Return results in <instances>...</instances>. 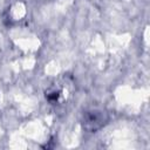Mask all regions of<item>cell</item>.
<instances>
[{"mask_svg": "<svg viewBox=\"0 0 150 150\" xmlns=\"http://www.w3.org/2000/svg\"><path fill=\"white\" fill-rule=\"evenodd\" d=\"M108 122V115L101 109H90L83 112V128L90 132H95L103 128Z\"/></svg>", "mask_w": 150, "mask_h": 150, "instance_id": "obj_1", "label": "cell"}, {"mask_svg": "<svg viewBox=\"0 0 150 150\" xmlns=\"http://www.w3.org/2000/svg\"><path fill=\"white\" fill-rule=\"evenodd\" d=\"M60 96H61V91L59 89H50L49 91L46 93V98L52 103H56Z\"/></svg>", "mask_w": 150, "mask_h": 150, "instance_id": "obj_2", "label": "cell"}]
</instances>
